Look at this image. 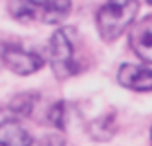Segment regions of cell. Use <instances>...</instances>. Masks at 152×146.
<instances>
[{
	"mask_svg": "<svg viewBox=\"0 0 152 146\" xmlns=\"http://www.w3.org/2000/svg\"><path fill=\"white\" fill-rule=\"evenodd\" d=\"M49 62L57 78H70L84 70V47L74 27H61L53 33L49 43Z\"/></svg>",
	"mask_w": 152,
	"mask_h": 146,
	"instance_id": "1",
	"label": "cell"
},
{
	"mask_svg": "<svg viewBox=\"0 0 152 146\" xmlns=\"http://www.w3.org/2000/svg\"><path fill=\"white\" fill-rule=\"evenodd\" d=\"M140 4L139 2H105L98 10L96 26L103 41H115L131 27L137 18Z\"/></svg>",
	"mask_w": 152,
	"mask_h": 146,
	"instance_id": "2",
	"label": "cell"
},
{
	"mask_svg": "<svg viewBox=\"0 0 152 146\" xmlns=\"http://www.w3.org/2000/svg\"><path fill=\"white\" fill-rule=\"evenodd\" d=\"M70 2H10L8 10L12 18L23 22H41V23H58L68 16Z\"/></svg>",
	"mask_w": 152,
	"mask_h": 146,
	"instance_id": "3",
	"label": "cell"
},
{
	"mask_svg": "<svg viewBox=\"0 0 152 146\" xmlns=\"http://www.w3.org/2000/svg\"><path fill=\"white\" fill-rule=\"evenodd\" d=\"M2 62L14 74H20V76L33 74L45 64L41 55L22 47V45H6L2 49Z\"/></svg>",
	"mask_w": 152,
	"mask_h": 146,
	"instance_id": "4",
	"label": "cell"
},
{
	"mask_svg": "<svg viewBox=\"0 0 152 146\" xmlns=\"http://www.w3.org/2000/svg\"><path fill=\"white\" fill-rule=\"evenodd\" d=\"M117 80L121 86L134 90V92L152 90V70L140 64H121L119 72H117Z\"/></svg>",
	"mask_w": 152,
	"mask_h": 146,
	"instance_id": "5",
	"label": "cell"
},
{
	"mask_svg": "<svg viewBox=\"0 0 152 146\" xmlns=\"http://www.w3.org/2000/svg\"><path fill=\"white\" fill-rule=\"evenodd\" d=\"M131 47H133L134 55L144 62L152 64V18L140 22L139 26L131 31Z\"/></svg>",
	"mask_w": 152,
	"mask_h": 146,
	"instance_id": "6",
	"label": "cell"
},
{
	"mask_svg": "<svg viewBox=\"0 0 152 146\" xmlns=\"http://www.w3.org/2000/svg\"><path fill=\"white\" fill-rule=\"evenodd\" d=\"M33 138L18 121L0 123V146H31Z\"/></svg>",
	"mask_w": 152,
	"mask_h": 146,
	"instance_id": "7",
	"label": "cell"
}]
</instances>
